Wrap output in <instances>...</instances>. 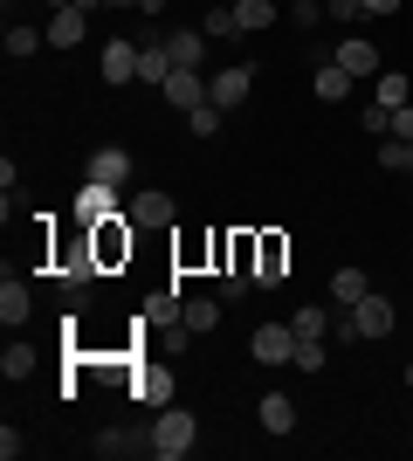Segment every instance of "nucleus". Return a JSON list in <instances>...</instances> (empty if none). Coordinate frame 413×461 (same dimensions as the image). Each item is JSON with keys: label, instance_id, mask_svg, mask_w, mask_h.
Listing matches in <instances>:
<instances>
[{"label": "nucleus", "instance_id": "nucleus-29", "mask_svg": "<svg viewBox=\"0 0 413 461\" xmlns=\"http://www.w3.org/2000/svg\"><path fill=\"white\" fill-rule=\"evenodd\" d=\"M220 117H228V111L207 96V104H193V111H186V131H193V138H214V131H220Z\"/></svg>", "mask_w": 413, "mask_h": 461}, {"label": "nucleus", "instance_id": "nucleus-23", "mask_svg": "<svg viewBox=\"0 0 413 461\" xmlns=\"http://www.w3.org/2000/svg\"><path fill=\"white\" fill-rule=\"evenodd\" d=\"M373 104H386V111L413 104V83H407V69H379V77H373Z\"/></svg>", "mask_w": 413, "mask_h": 461}, {"label": "nucleus", "instance_id": "nucleus-24", "mask_svg": "<svg viewBox=\"0 0 413 461\" xmlns=\"http://www.w3.org/2000/svg\"><path fill=\"white\" fill-rule=\"evenodd\" d=\"M290 330H296V338H331V303H303L290 317Z\"/></svg>", "mask_w": 413, "mask_h": 461}, {"label": "nucleus", "instance_id": "nucleus-20", "mask_svg": "<svg viewBox=\"0 0 413 461\" xmlns=\"http://www.w3.org/2000/svg\"><path fill=\"white\" fill-rule=\"evenodd\" d=\"M256 420H262V434H290V427H296V400H290V393H262Z\"/></svg>", "mask_w": 413, "mask_h": 461}, {"label": "nucleus", "instance_id": "nucleus-18", "mask_svg": "<svg viewBox=\"0 0 413 461\" xmlns=\"http://www.w3.org/2000/svg\"><path fill=\"white\" fill-rule=\"evenodd\" d=\"M235 21H241V35H269L283 21V0H235Z\"/></svg>", "mask_w": 413, "mask_h": 461}, {"label": "nucleus", "instance_id": "nucleus-37", "mask_svg": "<svg viewBox=\"0 0 413 461\" xmlns=\"http://www.w3.org/2000/svg\"><path fill=\"white\" fill-rule=\"evenodd\" d=\"M76 7H83V14H90V7H118V0H76Z\"/></svg>", "mask_w": 413, "mask_h": 461}, {"label": "nucleus", "instance_id": "nucleus-34", "mask_svg": "<svg viewBox=\"0 0 413 461\" xmlns=\"http://www.w3.org/2000/svg\"><path fill=\"white\" fill-rule=\"evenodd\" d=\"M21 455H28V441H21L14 420H7V427H0V461H21Z\"/></svg>", "mask_w": 413, "mask_h": 461}, {"label": "nucleus", "instance_id": "nucleus-6", "mask_svg": "<svg viewBox=\"0 0 413 461\" xmlns=\"http://www.w3.org/2000/svg\"><path fill=\"white\" fill-rule=\"evenodd\" d=\"M138 56H145V49H138V41H103V62H97V77L111 83V90H124V83H138Z\"/></svg>", "mask_w": 413, "mask_h": 461}, {"label": "nucleus", "instance_id": "nucleus-2", "mask_svg": "<svg viewBox=\"0 0 413 461\" xmlns=\"http://www.w3.org/2000/svg\"><path fill=\"white\" fill-rule=\"evenodd\" d=\"M393 296H379V289H365V296H358L352 310H345V338H365V345H373V338H386V330H393Z\"/></svg>", "mask_w": 413, "mask_h": 461}, {"label": "nucleus", "instance_id": "nucleus-36", "mask_svg": "<svg viewBox=\"0 0 413 461\" xmlns=\"http://www.w3.org/2000/svg\"><path fill=\"white\" fill-rule=\"evenodd\" d=\"M393 138H413V104H400V111H393Z\"/></svg>", "mask_w": 413, "mask_h": 461}, {"label": "nucleus", "instance_id": "nucleus-5", "mask_svg": "<svg viewBox=\"0 0 413 461\" xmlns=\"http://www.w3.org/2000/svg\"><path fill=\"white\" fill-rule=\"evenodd\" d=\"M248 358H256V366H290L296 358V330L290 324H262L256 338H248Z\"/></svg>", "mask_w": 413, "mask_h": 461}, {"label": "nucleus", "instance_id": "nucleus-35", "mask_svg": "<svg viewBox=\"0 0 413 461\" xmlns=\"http://www.w3.org/2000/svg\"><path fill=\"white\" fill-rule=\"evenodd\" d=\"M358 7H365V14H379V21H393V14H400V0H358Z\"/></svg>", "mask_w": 413, "mask_h": 461}, {"label": "nucleus", "instance_id": "nucleus-13", "mask_svg": "<svg viewBox=\"0 0 413 461\" xmlns=\"http://www.w3.org/2000/svg\"><path fill=\"white\" fill-rule=\"evenodd\" d=\"M310 90H317V104H352V90H358V77L345 69V62H324L310 77Z\"/></svg>", "mask_w": 413, "mask_h": 461}, {"label": "nucleus", "instance_id": "nucleus-8", "mask_svg": "<svg viewBox=\"0 0 413 461\" xmlns=\"http://www.w3.org/2000/svg\"><path fill=\"white\" fill-rule=\"evenodd\" d=\"M331 62H345V69H352L358 83L386 69V56H379V41H365V35H345V41H337V49H331Z\"/></svg>", "mask_w": 413, "mask_h": 461}, {"label": "nucleus", "instance_id": "nucleus-9", "mask_svg": "<svg viewBox=\"0 0 413 461\" xmlns=\"http://www.w3.org/2000/svg\"><path fill=\"white\" fill-rule=\"evenodd\" d=\"M90 228V221H111V213H124L118 207V186H103V179H83V193H76V207H69Z\"/></svg>", "mask_w": 413, "mask_h": 461}, {"label": "nucleus", "instance_id": "nucleus-16", "mask_svg": "<svg viewBox=\"0 0 413 461\" xmlns=\"http://www.w3.org/2000/svg\"><path fill=\"white\" fill-rule=\"evenodd\" d=\"M28 317H35V296H28V283H21V276H7V283H0V324L21 330Z\"/></svg>", "mask_w": 413, "mask_h": 461}, {"label": "nucleus", "instance_id": "nucleus-33", "mask_svg": "<svg viewBox=\"0 0 413 461\" xmlns=\"http://www.w3.org/2000/svg\"><path fill=\"white\" fill-rule=\"evenodd\" d=\"M290 21L296 28H317V21H324V0H290Z\"/></svg>", "mask_w": 413, "mask_h": 461}, {"label": "nucleus", "instance_id": "nucleus-7", "mask_svg": "<svg viewBox=\"0 0 413 461\" xmlns=\"http://www.w3.org/2000/svg\"><path fill=\"white\" fill-rule=\"evenodd\" d=\"M256 283L262 289L290 283V241H283V234H256Z\"/></svg>", "mask_w": 413, "mask_h": 461}, {"label": "nucleus", "instance_id": "nucleus-11", "mask_svg": "<svg viewBox=\"0 0 413 461\" xmlns=\"http://www.w3.org/2000/svg\"><path fill=\"white\" fill-rule=\"evenodd\" d=\"M97 461H118V455H152V434H131V427H103L97 441H90Z\"/></svg>", "mask_w": 413, "mask_h": 461}, {"label": "nucleus", "instance_id": "nucleus-39", "mask_svg": "<svg viewBox=\"0 0 413 461\" xmlns=\"http://www.w3.org/2000/svg\"><path fill=\"white\" fill-rule=\"evenodd\" d=\"M407 385H413V366H407Z\"/></svg>", "mask_w": 413, "mask_h": 461}, {"label": "nucleus", "instance_id": "nucleus-30", "mask_svg": "<svg viewBox=\"0 0 413 461\" xmlns=\"http://www.w3.org/2000/svg\"><path fill=\"white\" fill-rule=\"evenodd\" d=\"M296 372H324L331 366V351H324V338H296V358H290Z\"/></svg>", "mask_w": 413, "mask_h": 461}, {"label": "nucleus", "instance_id": "nucleus-19", "mask_svg": "<svg viewBox=\"0 0 413 461\" xmlns=\"http://www.w3.org/2000/svg\"><path fill=\"white\" fill-rule=\"evenodd\" d=\"M131 393H138L145 406H173V372H166V366H138Z\"/></svg>", "mask_w": 413, "mask_h": 461}, {"label": "nucleus", "instance_id": "nucleus-27", "mask_svg": "<svg viewBox=\"0 0 413 461\" xmlns=\"http://www.w3.org/2000/svg\"><path fill=\"white\" fill-rule=\"evenodd\" d=\"M200 28H207V41H228V35H241V21H235V7H228V0H214V7L200 14Z\"/></svg>", "mask_w": 413, "mask_h": 461}, {"label": "nucleus", "instance_id": "nucleus-17", "mask_svg": "<svg viewBox=\"0 0 413 461\" xmlns=\"http://www.w3.org/2000/svg\"><path fill=\"white\" fill-rule=\"evenodd\" d=\"M90 179L124 186V179H131V152H124V145H97V152H90Z\"/></svg>", "mask_w": 413, "mask_h": 461}, {"label": "nucleus", "instance_id": "nucleus-21", "mask_svg": "<svg viewBox=\"0 0 413 461\" xmlns=\"http://www.w3.org/2000/svg\"><path fill=\"white\" fill-rule=\"evenodd\" d=\"M365 289H373V283H365V269H358V262H337V269H331V303H337V310H352Z\"/></svg>", "mask_w": 413, "mask_h": 461}, {"label": "nucleus", "instance_id": "nucleus-32", "mask_svg": "<svg viewBox=\"0 0 413 461\" xmlns=\"http://www.w3.org/2000/svg\"><path fill=\"white\" fill-rule=\"evenodd\" d=\"M324 14H331L337 28H345V35H352V21L365 14V7H358V0H324Z\"/></svg>", "mask_w": 413, "mask_h": 461}, {"label": "nucleus", "instance_id": "nucleus-31", "mask_svg": "<svg viewBox=\"0 0 413 461\" xmlns=\"http://www.w3.org/2000/svg\"><path fill=\"white\" fill-rule=\"evenodd\" d=\"M248 289H256V269H220V303H241V296H248Z\"/></svg>", "mask_w": 413, "mask_h": 461}, {"label": "nucleus", "instance_id": "nucleus-26", "mask_svg": "<svg viewBox=\"0 0 413 461\" xmlns=\"http://www.w3.org/2000/svg\"><path fill=\"white\" fill-rule=\"evenodd\" d=\"M35 49H49V35H41V28H28V21H7V56H35Z\"/></svg>", "mask_w": 413, "mask_h": 461}, {"label": "nucleus", "instance_id": "nucleus-14", "mask_svg": "<svg viewBox=\"0 0 413 461\" xmlns=\"http://www.w3.org/2000/svg\"><path fill=\"white\" fill-rule=\"evenodd\" d=\"M166 49H173V69H200V62H207V28H173V35H166Z\"/></svg>", "mask_w": 413, "mask_h": 461}, {"label": "nucleus", "instance_id": "nucleus-3", "mask_svg": "<svg viewBox=\"0 0 413 461\" xmlns=\"http://www.w3.org/2000/svg\"><path fill=\"white\" fill-rule=\"evenodd\" d=\"M90 255H97V269H118V262H131V213L90 221Z\"/></svg>", "mask_w": 413, "mask_h": 461}, {"label": "nucleus", "instance_id": "nucleus-15", "mask_svg": "<svg viewBox=\"0 0 413 461\" xmlns=\"http://www.w3.org/2000/svg\"><path fill=\"white\" fill-rule=\"evenodd\" d=\"M158 96H166L173 111H193V104H207V77H200V69H173Z\"/></svg>", "mask_w": 413, "mask_h": 461}, {"label": "nucleus", "instance_id": "nucleus-4", "mask_svg": "<svg viewBox=\"0 0 413 461\" xmlns=\"http://www.w3.org/2000/svg\"><path fill=\"white\" fill-rule=\"evenodd\" d=\"M248 90H256V69H248V62H228V69H214V77H207V96H214L220 111L248 104Z\"/></svg>", "mask_w": 413, "mask_h": 461}, {"label": "nucleus", "instance_id": "nucleus-38", "mask_svg": "<svg viewBox=\"0 0 413 461\" xmlns=\"http://www.w3.org/2000/svg\"><path fill=\"white\" fill-rule=\"evenodd\" d=\"M49 7H76V0H49Z\"/></svg>", "mask_w": 413, "mask_h": 461}, {"label": "nucleus", "instance_id": "nucleus-12", "mask_svg": "<svg viewBox=\"0 0 413 461\" xmlns=\"http://www.w3.org/2000/svg\"><path fill=\"white\" fill-rule=\"evenodd\" d=\"M41 35H49V49H83V35H90V21H83V7H56Z\"/></svg>", "mask_w": 413, "mask_h": 461}, {"label": "nucleus", "instance_id": "nucleus-1", "mask_svg": "<svg viewBox=\"0 0 413 461\" xmlns=\"http://www.w3.org/2000/svg\"><path fill=\"white\" fill-rule=\"evenodd\" d=\"M200 447V420L186 413V406H158V420H152V455L158 461H186Z\"/></svg>", "mask_w": 413, "mask_h": 461}, {"label": "nucleus", "instance_id": "nucleus-10", "mask_svg": "<svg viewBox=\"0 0 413 461\" xmlns=\"http://www.w3.org/2000/svg\"><path fill=\"white\" fill-rule=\"evenodd\" d=\"M131 228H173V193H158V186H145V193H131Z\"/></svg>", "mask_w": 413, "mask_h": 461}, {"label": "nucleus", "instance_id": "nucleus-22", "mask_svg": "<svg viewBox=\"0 0 413 461\" xmlns=\"http://www.w3.org/2000/svg\"><path fill=\"white\" fill-rule=\"evenodd\" d=\"M220 310H228L220 296H186V303H179V324L200 338V330H214V324H220Z\"/></svg>", "mask_w": 413, "mask_h": 461}, {"label": "nucleus", "instance_id": "nucleus-25", "mask_svg": "<svg viewBox=\"0 0 413 461\" xmlns=\"http://www.w3.org/2000/svg\"><path fill=\"white\" fill-rule=\"evenodd\" d=\"M28 372H35V345H28V338H14V345L0 351V379H28Z\"/></svg>", "mask_w": 413, "mask_h": 461}, {"label": "nucleus", "instance_id": "nucleus-28", "mask_svg": "<svg viewBox=\"0 0 413 461\" xmlns=\"http://www.w3.org/2000/svg\"><path fill=\"white\" fill-rule=\"evenodd\" d=\"M379 166L407 179V173H413V138H379Z\"/></svg>", "mask_w": 413, "mask_h": 461}]
</instances>
